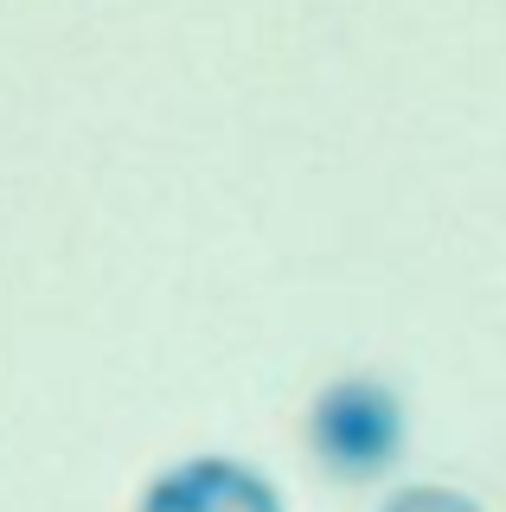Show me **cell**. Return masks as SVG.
Returning <instances> with one entry per match:
<instances>
[{
	"label": "cell",
	"instance_id": "3",
	"mask_svg": "<svg viewBox=\"0 0 506 512\" xmlns=\"http://www.w3.org/2000/svg\"><path fill=\"white\" fill-rule=\"evenodd\" d=\"M378 512H481V500L462 487H442V480H410V487H398Z\"/></svg>",
	"mask_w": 506,
	"mask_h": 512
},
{
	"label": "cell",
	"instance_id": "1",
	"mask_svg": "<svg viewBox=\"0 0 506 512\" xmlns=\"http://www.w3.org/2000/svg\"><path fill=\"white\" fill-rule=\"evenodd\" d=\"M302 436H308V455L321 461V474L366 487V480H385L404 461L410 410L398 384H385L378 372H340L314 391Z\"/></svg>",
	"mask_w": 506,
	"mask_h": 512
},
{
	"label": "cell",
	"instance_id": "2",
	"mask_svg": "<svg viewBox=\"0 0 506 512\" xmlns=\"http://www.w3.org/2000/svg\"><path fill=\"white\" fill-rule=\"evenodd\" d=\"M135 512H289L270 474L237 455H186L141 487Z\"/></svg>",
	"mask_w": 506,
	"mask_h": 512
}]
</instances>
